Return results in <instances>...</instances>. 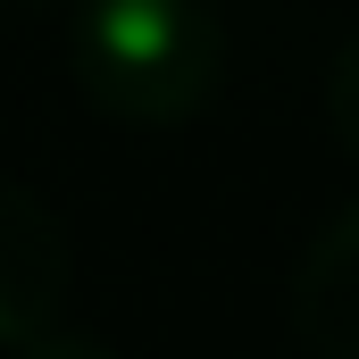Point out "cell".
Returning <instances> with one entry per match:
<instances>
[{
  "mask_svg": "<svg viewBox=\"0 0 359 359\" xmlns=\"http://www.w3.org/2000/svg\"><path fill=\"white\" fill-rule=\"evenodd\" d=\"M67 284H76L67 226L25 184H0V351H25L34 334H50L67 309Z\"/></svg>",
  "mask_w": 359,
  "mask_h": 359,
  "instance_id": "cell-2",
  "label": "cell"
},
{
  "mask_svg": "<svg viewBox=\"0 0 359 359\" xmlns=\"http://www.w3.org/2000/svg\"><path fill=\"white\" fill-rule=\"evenodd\" d=\"M292 334L309 359H359V201L309 234L292 268Z\"/></svg>",
  "mask_w": 359,
  "mask_h": 359,
  "instance_id": "cell-3",
  "label": "cell"
},
{
  "mask_svg": "<svg viewBox=\"0 0 359 359\" xmlns=\"http://www.w3.org/2000/svg\"><path fill=\"white\" fill-rule=\"evenodd\" d=\"M326 117H334L343 151L359 159V34L343 42V59H334V84H326Z\"/></svg>",
  "mask_w": 359,
  "mask_h": 359,
  "instance_id": "cell-4",
  "label": "cell"
},
{
  "mask_svg": "<svg viewBox=\"0 0 359 359\" xmlns=\"http://www.w3.org/2000/svg\"><path fill=\"white\" fill-rule=\"evenodd\" d=\"M67 76L117 126H184L226 76V25L209 0H76Z\"/></svg>",
  "mask_w": 359,
  "mask_h": 359,
  "instance_id": "cell-1",
  "label": "cell"
},
{
  "mask_svg": "<svg viewBox=\"0 0 359 359\" xmlns=\"http://www.w3.org/2000/svg\"><path fill=\"white\" fill-rule=\"evenodd\" d=\"M8 359H117L109 343H92V334H67V326H50V334H34L25 351H8Z\"/></svg>",
  "mask_w": 359,
  "mask_h": 359,
  "instance_id": "cell-5",
  "label": "cell"
}]
</instances>
